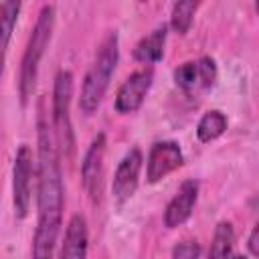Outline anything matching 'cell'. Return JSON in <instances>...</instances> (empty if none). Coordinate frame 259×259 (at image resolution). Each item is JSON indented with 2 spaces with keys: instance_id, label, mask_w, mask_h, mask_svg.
<instances>
[{
  "instance_id": "6da1fadb",
  "label": "cell",
  "mask_w": 259,
  "mask_h": 259,
  "mask_svg": "<svg viewBox=\"0 0 259 259\" xmlns=\"http://www.w3.org/2000/svg\"><path fill=\"white\" fill-rule=\"evenodd\" d=\"M36 127V229L32 237V259H53L63 227L65 188L53 130L42 115Z\"/></svg>"
},
{
  "instance_id": "7a4b0ae2",
  "label": "cell",
  "mask_w": 259,
  "mask_h": 259,
  "mask_svg": "<svg viewBox=\"0 0 259 259\" xmlns=\"http://www.w3.org/2000/svg\"><path fill=\"white\" fill-rule=\"evenodd\" d=\"M117 61H119V36L115 30H109L103 36V40L99 42L95 59L83 77L81 95H79V109L85 115H91L101 105L105 91L109 87L111 75L117 67Z\"/></svg>"
},
{
  "instance_id": "3957f363",
  "label": "cell",
  "mask_w": 259,
  "mask_h": 259,
  "mask_svg": "<svg viewBox=\"0 0 259 259\" xmlns=\"http://www.w3.org/2000/svg\"><path fill=\"white\" fill-rule=\"evenodd\" d=\"M53 28H55V4H42V8L38 10L36 22L30 30L22 61H20V73H18V95L22 105L30 99V95L34 93V85H36V77H38V67L42 61V55L51 42L53 36Z\"/></svg>"
},
{
  "instance_id": "277c9868",
  "label": "cell",
  "mask_w": 259,
  "mask_h": 259,
  "mask_svg": "<svg viewBox=\"0 0 259 259\" xmlns=\"http://www.w3.org/2000/svg\"><path fill=\"white\" fill-rule=\"evenodd\" d=\"M75 79L69 69H61L55 75L53 85V138L57 144V152L61 150L65 156L73 154V123H71V99H73Z\"/></svg>"
},
{
  "instance_id": "5b68a950",
  "label": "cell",
  "mask_w": 259,
  "mask_h": 259,
  "mask_svg": "<svg viewBox=\"0 0 259 259\" xmlns=\"http://www.w3.org/2000/svg\"><path fill=\"white\" fill-rule=\"evenodd\" d=\"M32 174H34L32 150L28 144H20L14 156V166H12V204L18 219H24L30 210Z\"/></svg>"
},
{
  "instance_id": "8992f818",
  "label": "cell",
  "mask_w": 259,
  "mask_h": 259,
  "mask_svg": "<svg viewBox=\"0 0 259 259\" xmlns=\"http://www.w3.org/2000/svg\"><path fill=\"white\" fill-rule=\"evenodd\" d=\"M103 158H105V134L99 132L91 140L89 148L85 150L83 162H81V184L93 202H99L101 198L103 172H105Z\"/></svg>"
},
{
  "instance_id": "52a82bcc",
  "label": "cell",
  "mask_w": 259,
  "mask_h": 259,
  "mask_svg": "<svg viewBox=\"0 0 259 259\" xmlns=\"http://www.w3.org/2000/svg\"><path fill=\"white\" fill-rule=\"evenodd\" d=\"M174 81L186 93L210 89L217 81V63L212 57H200L196 61H186L174 69Z\"/></svg>"
},
{
  "instance_id": "ba28073f",
  "label": "cell",
  "mask_w": 259,
  "mask_h": 259,
  "mask_svg": "<svg viewBox=\"0 0 259 259\" xmlns=\"http://www.w3.org/2000/svg\"><path fill=\"white\" fill-rule=\"evenodd\" d=\"M154 81V71L150 67H144L140 71H134L117 89L113 107L117 113H134L142 107L150 87Z\"/></svg>"
},
{
  "instance_id": "9c48e42d",
  "label": "cell",
  "mask_w": 259,
  "mask_h": 259,
  "mask_svg": "<svg viewBox=\"0 0 259 259\" xmlns=\"http://www.w3.org/2000/svg\"><path fill=\"white\" fill-rule=\"evenodd\" d=\"M182 162H184V156H182V150H180V146L176 142H172V140L156 142L148 152L146 180L150 184H154V182L166 178L176 168H180Z\"/></svg>"
},
{
  "instance_id": "30bf717a",
  "label": "cell",
  "mask_w": 259,
  "mask_h": 259,
  "mask_svg": "<svg viewBox=\"0 0 259 259\" xmlns=\"http://www.w3.org/2000/svg\"><path fill=\"white\" fill-rule=\"evenodd\" d=\"M142 164H144V156H142L140 148L127 150L125 156L119 160L115 174H113V182H111V192L117 202H125L127 198L134 196V192L138 188Z\"/></svg>"
},
{
  "instance_id": "8fae6325",
  "label": "cell",
  "mask_w": 259,
  "mask_h": 259,
  "mask_svg": "<svg viewBox=\"0 0 259 259\" xmlns=\"http://www.w3.org/2000/svg\"><path fill=\"white\" fill-rule=\"evenodd\" d=\"M198 200V182L194 178L184 180L176 194L170 198V202L164 208V227L166 229H176L182 223H186L194 210V204Z\"/></svg>"
},
{
  "instance_id": "7c38bea8",
  "label": "cell",
  "mask_w": 259,
  "mask_h": 259,
  "mask_svg": "<svg viewBox=\"0 0 259 259\" xmlns=\"http://www.w3.org/2000/svg\"><path fill=\"white\" fill-rule=\"evenodd\" d=\"M87 247H89L87 221L83 214H73L65 229L59 259H87Z\"/></svg>"
},
{
  "instance_id": "4fadbf2b",
  "label": "cell",
  "mask_w": 259,
  "mask_h": 259,
  "mask_svg": "<svg viewBox=\"0 0 259 259\" xmlns=\"http://www.w3.org/2000/svg\"><path fill=\"white\" fill-rule=\"evenodd\" d=\"M166 34L168 26L162 22L154 30H150L146 36L138 40L134 47V59L144 63V65H154L164 57V47H166Z\"/></svg>"
},
{
  "instance_id": "5bb4252c",
  "label": "cell",
  "mask_w": 259,
  "mask_h": 259,
  "mask_svg": "<svg viewBox=\"0 0 259 259\" xmlns=\"http://www.w3.org/2000/svg\"><path fill=\"white\" fill-rule=\"evenodd\" d=\"M20 8H22V4H20L18 0L0 2V75H2V71H4L8 42H10V38H12V30H14V26H16Z\"/></svg>"
},
{
  "instance_id": "9a60e30c",
  "label": "cell",
  "mask_w": 259,
  "mask_h": 259,
  "mask_svg": "<svg viewBox=\"0 0 259 259\" xmlns=\"http://www.w3.org/2000/svg\"><path fill=\"white\" fill-rule=\"evenodd\" d=\"M227 130V115L219 109H210L206 111L198 123H196V138L202 142V144H208L217 138H221Z\"/></svg>"
},
{
  "instance_id": "2e32d148",
  "label": "cell",
  "mask_w": 259,
  "mask_h": 259,
  "mask_svg": "<svg viewBox=\"0 0 259 259\" xmlns=\"http://www.w3.org/2000/svg\"><path fill=\"white\" fill-rule=\"evenodd\" d=\"M233 241H235L233 225L229 221H221L214 227V233H212V239H210L208 259H223V257H227L231 253Z\"/></svg>"
},
{
  "instance_id": "e0dca14e",
  "label": "cell",
  "mask_w": 259,
  "mask_h": 259,
  "mask_svg": "<svg viewBox=\"0 0 259 259\" xmlns=\"http://www.w3.org/2000/svg\"><path fill=\"white\" fill-rule=\"evenodd\" d=\"M196 8H198V4H196L194 0H182V2H176V4L172 6V12H170V26L174 28V32H178V34H186V32H188Z\"/></svg>"
},
{
  "instance_id": "ac0fdd59",
  "label": "cell",
  "mask_w": 259,
  "mask_h": 259,
  "mask_svg": "<svg viewBox=\"0 0 259 259\" xmlns=\"http://www.w3.org/2000/svg\"><path fill=\"white\" fill-rule=\"evenodd\" d=\"M200 255V245L196 239H186V241H180L174 249H172V255L170 259H198Z\"/></svg>"
},
{
  "instance_id": "d6986e66",
  "label": "cell",
  "mask_w": 259,
  "mask_h": 259,
  "mask_svg": "<svg viewBox=\"0 0 259 259\" xmlns=\"http://www.w3.org/2000/svg\"><path fill=\"white\" fill-rule=\"evenodd\" d=\"M247 249H249V253L253 257L259 255V227L257 225L251 229V235H249V241H247Z\"/></svg>"
},
{
  "instance_id": "ffe728a7",
  "label": "cell",
  "mask_w": 259,
  "mask_h": 259,
  "mask_svg": "<svg viewBox=\"0 0 259 259\" xmlns=\"http://www.w3.org/2000/svg\"><path fill=\"white\" fill-rule=\"evenodd\" d=\"M223 259H247L245 255H237V253H229L227 257H223Z\"/></svg>"
}]
</instances>
